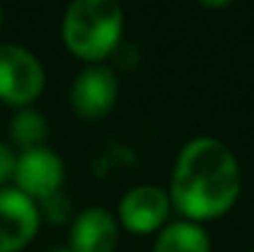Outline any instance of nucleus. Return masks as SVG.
Instances as JSON below:
<instances>
[{
	"label": "nucleus",
	"instance_id": "nucleus-1",
	"mask_svg": "<svg viewBox=\"0 0 254 252\" xmlns=\"http://www.w3.org/2000/svg\"><path fill=\"white\" fill-rule=\"evenodd\" d=\"M242 193V168L235 151L215 136L190 139L170 173V205L190 223L217 220L235 208Z\"/></svg>",
	"mask_w": 254,
	"mask_h": 252
},
{
	"label": "nucleus",
	"instance_id": "nucleus-2",
	"mask_svg": "<svg viewBox=\"0 0 254 252\" xmlns=\"http://www.w3.org/2000/svg\"><path fill=\"white\" fill-rule=\"evenodd\" d=\"M124 37V7L116 0H74L62 17L64 47L86 65H104Z\"/></svg>",
	"mask_w": 254,
	"mask_h": 252
},
{
	"label": "nucleus",
	"instance_id": "nucleus-3",
	"mask_svg": "<svg viewBox=\"0 0 254 252\" xmlns=\"http://www.w3.org/2000/svg\"><path fill=\"white\" fill-rule=\"evenodd\" d=\"M45 65L40 57L17 42L0 45V101L12 109L32 106L45 91Z\"/></svg>",
	"mask_w": 254,
	"mask_h": 252
},
{
	"label": "nucleus",
	"instance_id": "nucleus-4",
	"mask_svg": "<svg viewBox=\"0 0 254 252\" xmlns=\"http://www.w3.org/2000/svg\"><path fill=\"white\" fill-rule=\"evenodd\" d=\"M119 99V75L109 65H86L69 86V106L82 121H101Z\"/></svg>",
	"mask_w": 254,
	"mask_h": 252
},
{
	"label": "nucleus",
	"instance_id": "nucleus-5",
	"mask_svg": "<svg viewBox=\"0 0 254 252\" xmlns=\"http://www.w3.org/2000/svg\"><path fill=\"white\" fill-rule=\"evenodd\" d=\"M170 195L161 185H133L119 200V223L136 235H151L168 225L170 220Z\"/></svg>",
	"mask_w": 254,
	"mask_h": 252
},
{
	"label": "nucleus",
	"instance_id": "nucleus-6",
	"mask_svg": "<svg viewBox=\"0 0 254 252\" xmlns=\"http://www.w3.org/2000/svg\"><path fill=\"white\" fill-rule=\"evenodd\" d=\"M42 225L40 208L15 185L0 188V252H22Z\"/></svg>",
	"mask_w": 254,
	"mask_h": 252
},
{
	"label": "nucleus",
	"instance_id": "nucleus-7",
	"mask_svg": "<svg viewBox=\"0 0 254 252\" xmlns=\"http://www.w3.org/2000/svg\"><path fill=\"white\" fill-rule=\"evenodd\" d=\"M12 185L32 198L35 203L55 195L64 185V161L60 159L57 151L42 146L32 151L17 154V166H15V178Z\"/></svg>",
	"mask_w": 254,
	"mask_h": 252
},
{
	"label": "nucleus",
	"instance_id": "nucleus-8",
	"mask_svg": "<svg viewBox=\"0 0 254 252\" xmlns=\"http://www.w3.org/2000/svg\"><path fill=\"white\" fill-rule=\"evenodd\" d=\"M119 245V220L106 208L91 205L69 223V248L74 252H114Z\"/></svg>",
	"mask_w": 254,
	"mask_h": 252
},
{
	"label": "nucleus",
	"instance_id": "nucleus-9",
	"mask_svg": "<svg viewBox=\"0 0 254 252\" xmlns=\"http://www.w3.org/2000/svg\"><path fill=\"white\" fill-rule=\"evenodd\" d=\"M151 252H212V240L200 223L173 220L158 230Z\"/></svg>",
	"mask_w": 254,
	"mask_h": 252
},
{
	"label": "nucleus",
	"instance_id": "nucleus-10",
	"mask_svg": "<svg viewBox=\"0 0 254 252\" xmlns=\"http://www.w3.org/2000/svg\"><path fill=\"white\" fill-rule=\"evenodd\" d=\"M7 136L12 141V149H20V154L42 149L50 139V121L35 106L15 109V114L7 124Z\"/></svg>",
	"mask_w": 254,
	"mask_h": 252
},
{
	"label": "nucleus",
	"instance_id": "nucleus-11",
	"mask_svg": "<svg viewBox=\"0 0 254 252\" xmlns=\"http://www.w3.org/2000/svg\"><path fill=\"white\" fill-rule=\"evenodd\" d=\"M37 208H40V218L47 220V223L64 225L67 220L74 218V215H72V203H69V198L64 195V190H60V193H55V195L40 200Z\"/></svg>",
	"mask_w": 254,
	"mask_h": 252
},
{
	"label": "nucleus",
	"instance_id": "nucleus-12",
	"mask_svg": "<svg viewBox=\"0 0 254 252\" xmlns=\"http://www.w3.org/2000/svg\"><path fill=\"white\" fill-rule=\"evenodd\" d=\"M15 166H17V151L12 144L0 141V188H7L15 178Z\"/></svg>",
	"mask_w": 254,
	"mask_h": 252
},
{
	"label": "nucleus",
	"instance_id": "nucleus-13",
	"mask_svg": "<svg viewBox=\"0 0 254 252\" xmlns=\"http://www.w3.org/2000/svg\"><path fill=\"white\" fill-rule=\"evenodd\" d=\"M47 252H74L69 245H64V248H52V250H47Z\"/></svg>",
	"mask_w": 254,
	"mask_h": 252
},
{
	"label": "nucleus",
	"instance_id": "nucleus-14",
	"mask_svg": "<svg viewBox=\"0 0 254 252\" xmlns=\"http://www.w3.org/2000/svg\"><path fill=\"white\" fill-rule=\"evenodd\" d=\"M205 5H207V7H227L230 2H205Z\"/></svg>",
	"mask_w": 254,
	"mask_h": 252
},
{
	"label": "nucleus",
	"instance_id": "nucleus-15",
	"mask_svg": "<svg viewBox=\"0 0 254 252\" xmlns=\"http://www.w3.org/2000/svg\"><path fill=\"white\" fill-rule=\"evenodd\" d=\"M0 27H2V7H0Z\"/></svg>",
	"mask_w": 254,
	"mask_h": 252
},
{
	"label": "nucleus",
	"instance_id": "nucleus-16",
	"mask_svg": "<svg viewBox=\"0 0 254 252\" xmlns=\"http://www.w3.org/2000/svg\"><path fill=\"white\" fill-rule=\"evenodd\" d=\"M252 252H254V250H252Z\"/></svg>",
	"mask_w": 254,
	"mask_h": 252
}]
</instances>
